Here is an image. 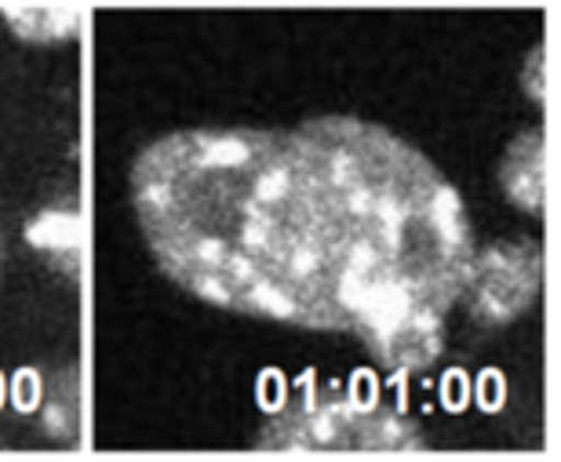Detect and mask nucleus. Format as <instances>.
Here are the masks:
<instances>
[{
    "label": "nucleus",
    "instance_id": "1",
    "mask_svg": "<svg viewBox=\"0 0 561 462\" xmlns=\"http://www.w3.org/2000/svg\"><path fill=\"white\" fill-rule=\"evenodd\" d=\"M157 269L252 321L351 335L387 368L442 354L474 227L416 142L365 117L291 128H179L131 164Z\"/></svg>",
    "mask_w": 561,
    "mask_h": 462
},
{
    "label": "nucleus",
    "instance_id": "2",
    "mask_svg": "<svg viewBox=\"0 0 561 462\" xmlns=\"http://www.w3.org/2000/svg\"><path fill=\"white\" fill-rule=\"evenodd\" d=\"M274 448H373V452H409L420 437L394 415L362 404H324L307 408L302 423L280 419L274 426Z\"/></svg>",
    "mask_w": 561,
    "mask_h": 462
},
{
    "label": "nucleus",
    "instance_id": "3",
    "mask_svg": "<svg viewBox=\"0 0 561 462\" xmlns=\"http://www.w3.org/2000/svg\"><path fill=\"white\" fill-rule=\"evenodd\" d=\"M540 285L543 247L536 241H507L474 255L463 299L470 302V313L492 324H507L533 307Z\"/></svg>",
    "mask_w": 561,
    "mask_h": 462
},
{
    "label": "nucleus",
    "instance_id": "4",
    "mask_svg": "<svg viewBox=\"0 0 561 462\" xmlns=\"http://www.w3.org/2000/svg\"><path fill=\"white\" fill-rule=\"evenodd\" d=\"M547 142H543V128H529L522 131L518 139L507 146L500 161V186L514 205L522 211H533L540 216L543 211V197H547Z\"/></svg>",
    "mask_w": 561,
    "mask_h": 462
},
{
    "label": "nucleus",
    "instance_id": "5",
    "mask_svg": "<svg viewBox=\"0 0 561 462\" xmlns=\"http://www.w3.org/2000/svg\"><path fill=\"white\" fill-rule=\"evenodd\" d=\"M0 19L26 44H66L84 30L81 8H4Z\"/></svg>",
    "mask_w": 561,
    "mask_h": 462
}]
</instances>
